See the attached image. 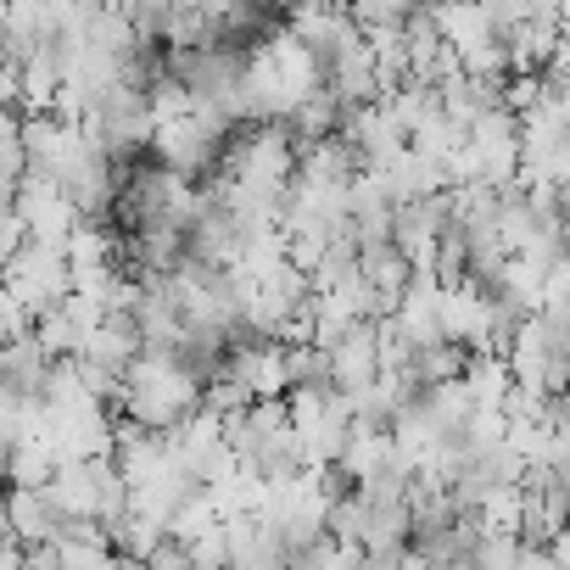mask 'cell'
Masks as SVG:
<instances>
[{
	"label": "cell",
	"instance_id": "cell-1",
	"mask_svg": "<svg viewBox=\"0 0 570 570\" xmlns=\"http://www.w3.org/2000/svg\"><path fill=\"white\" fill-rule=\"evenodd\" d=\"M196 409H202V381L174 353H157V347H140L129 358V370L118 381V403H112V414H124L129 425L157 431V436L179 431Z\"/></svg>",
	"mask_w": 570,
	"mask_h": 570
},
{
	"label": "cell",
	"instance_id": "cell-2",
	"mask_svg": "<svg viewBox=\"0 0 570 570\" xmlns=\"http://www.w3.org/2000/svg\"><path fill=\"white\" fill-rule=\"evenodd\" d=\"M0 292H7L12 303H23L35 320L46 308H57L68 297V257H62V246L23 240L7 263H0Z\"/></svg>",
	"mask_w": 570,
	"mask_h": 570
},
{
	"label": "cell",
	"instance_id": "cell-3",
	"mask_svg": "<svg viewBox=\"0 0 570 570\" xmlns=\"http://www.w3.org/2000/svg\"><path fill=\"white\" fill-rule=\"evenodd\" d=\"M12 213L23 224V240H40V246H68V235L85 224L79 207H73V196L57 179L29 174V168H23V179L12 190Z\"/></svg>",
	"mask_w": 570,
	"mask_h": 570
},
{
	"label": "cell",
	"instance_id": "cell-4",
	"mask_svg": "<svg viewBox=\"0 0 570 570\" xmlns=\"http://www.w3.org/2000/svg\"><path fill=\"white\" fill-rule=\"evenodd\" d=\"M436 336L464 353H498L492 347V292L475 279H453L436 292Z\"/></svg>",
	"mask_w": 570,
	"mask_h": 570
},
{
	"label": "cell",
	"instance_id": "cell-5",
	"mask_svg": "<svg viewBox=\"0 0 570 570\" xmlns=\"http://www.w3.org/2000/svg\"><path fill=\"white\" fill-rule=\"evenodd\" d=\"M0 520H7L12 542L23 548H51L62 537V509L46 498V487H7L0 492Z\"/></svg>",
	"mask_w": 570,
	"mask_h": 570
},
{
	"label": "cell",
	"instance_id": "cell-6",
	"mask_svg": "<svg viewBox=\"0 0 570 570\" xmlns=\"http://www.w3.org/2000/svg\"><path fill=\"white\" fill-rule=\"evenodd\" d=\"M325 364H331V386H336L342 397L364 392V386L381 375V353H375V320L353 325V331H347L336 347H325Z\"/></svg>",
	"mask_w": 570,
	"mask_h": 570
},
{
	"label": "cell",
	"instance_id": "cell-7",
	"mask_svg": "<svg viewBox=\"0 0 570 570\" xmlns=\"http://www.w3.org/2000/svg\"><path fill=\"white\" fill-rule=\"evenodd\" d=\"M425 18H431V29H436V40L459 57V51H470V46H487V40H498V29H492V12L481 7V0H425Z\"/></svg>",
	"mask_w": 570,
	"mask_h": 570
},
{
	"label": "cell",
	"instance_id": "cell-8",
	"mask_svg": "<svg viewBox=\"0 0 570 570\" xmlns=\"http://www.w3.org/2000/svg\"><path fill=\"white\" fill-rule=\"evenodd\" d=\"M140 353V336H135V320L129 314H107L96 331H85L79 336V353L73 358H85L90 370H107V375H118L124 381V370H129V358Z\"/></svg>",
	"mask_w": 570,
	"mask_h": 570
},
{
	"label": "cell",
	"instance_id": "cell-9",
	"mask_svg": "<svg viewBox=\"0 0 570 570\" xmlns=\"http://www.w3.org/2000/svg\"><path fill=\"white\" fill-rule=\"evenodd\" d=\"M46 370H51V353L29 336L18 342H0V392H12V397H35L40 403V386H46Z\"/></svg>",
	"mask_w": 570,
	"mask_h": 570
},
{
	"label": "cell",
	"instance_id": "cell-10",
	"mask_svg": "<svg viewBox=\"0 0 570 570\" xmlns=\"http://www.w3.org/2000/svg\"><path fill=\"white\" fill-rule=\"evenodd\" d=\"M459 386H464L470 409H498L503 414V397H509L514 381H509V370H503L498 353H470L464 370H459Z\"/></svg>",
	"mask_w": 570,
	"mask_h": 570
},
{
	"label": "cell",
	"instance_id": "cell-11",
	"mask_svg": "<svg viewBox=\"0 0 570 570\" xmlns=\"http://www.w3.org/2000/svg\"><path fill=\"white\" fill-rule=\"evenodd\" d=\"M18 68H23V107H18V112H51L57 85H62L57 51H51V46H40V51H29Z\"/></svg>",
	"mask_w": 570,
	"mask_h": 570
},
{
	"label": "cell",
	"instance_id": "cell-12",
	"mask_svg": "<svg viewBox=\"0 0 570 570\" xmlns=\"http://www.w3.org/2000/svg\"><path fill=\"white\" fill-rule=\"evenodd\" d=\"M336 124H342V101L320 85L292 118H285V129H292V140L303 146V140H325V135H336Z\"/></svg>",
	"mask_w": 570,
	"mask_h": 570
},
{
	"label": "cell",
	"instance_id": "cell-13",
	"mask_svg": "<svg viewBox=\"0 0 570 570\" xmlns=\"http://www.w3.org/2000/svg\"><path fill=\"white\" fill-rule=\"evenodd\" d=\"M464 347H453V342H436V347H420V353H409V381L414 386H442V381H459V370H464Z\"/></svg>",
	"mask_w": 570,
	"mask_h": 570
},
{
	"label": "cell",
	"instance_id": "cell-14",
	"mask_svg": "<svg viewBox=\"0 0 570 570\" xmlns=\"http://www.w3.org/2000/svg\"><path fill=\"white\" fill-rule=\"evenodd\" d=\"M51 470H57V453H51L46 436H35V442L7 453V487H46Z\"/></svg>",
	"mask_w": 570,
	"mask_h": 570
},
{
	"label": "cell",
	"instance_id": "cell-15",
	"mask_svg": "<svg viewBox=\"0 0 570 570\" xmlns=\"http://www.w3.org/2000/svg\"><path fill=\"white\" fill-rule=\"evenodd\" d=\"M218 525V503H213V492L207 487H196L179 509H174V520H168V537L174 542H196L202 531H213Z\"/></svg>",
	"mask_w": 570,
	"mask_h": 570
},
{
	"label": "cell",
	"instance_id": "cell-16",
	"mask_svg": "<svg viewBox=\"0 0 570 570\" xmlns=\"http://www.w3.org/2000/svg\"><path fill=\"white\" fill-rule=\"evenodd\" d=\"M35 342H40L51 358H73V353H79V325H73L62 308H46V314L35 320Z\"/></svg>",
	"mask_w": 570,
	"mask_h": 570
},
{
	"label": "cell",
	"instance_id": "cell-17",
	"mask_svg": "<svg viewBox=\"0 0 570 570\" xmlns=\"http://www.w3.org/2000/svg\"><path fill=\"white\" fill-rule=\"evenodd\" d=\"M29 331H35V314L0 292V342H18V336H29Z\"/></svg>",
	"mask_w": 570,
	"mask_h": 570
},
{
	"label": "cell",
	"instance_id": "cell-18",
	"mask_svg": "<svg viewBox=\"0 0 570 570\" xmlns=\"http://www.w3.org/2000/svg\"><path fill=\"white\" fill-rule=\"evenodd\" d=\"M140 564H146V570H190V548H185V542H174V537H163Z\"/></svg>",
	"mask_w": 570,
	"mask_h": 570
},
{
	"label": "cell",
	"instance_id": "cell-19",
	"mask_svg": "<svg viewBox=\"0 0 570 570\" xmlns=\"http://www.w3.org/2000/svg\"><path fill=\"white\" fill-rule=\"evenodd\" d=\"M18 107H23V68L0 62V112H18Z\"/></svg>",
	"mask_w": 570,
	"mask_h": 570
},
{
	"label": "cell",
	"instance_id": "cell-20",
	"mask_svg": "<svg viewBox=\"0 0 570 570\" xmlns=\"http://www.w3.org/2000/svg\"><path fill=\"white\" fill-rule=\"evenodd\" d=\"M18 246H23V224H18V213H12V207H0V263H7Z\"/></svg>",
	"mask_w": 570,
	"mask_h": 570
},
{
	"label": "cell",
	"instance_id": "cell-21",
	"mask_svg": "<svg viewBox=\"0 0 570 570\" xmlns=\"http://www.w3.org/2000/svg\"><path fill=\"white\" fill-rule=\"evenodd\" d=\"M0 487H7V459H0Z\"/></svg>",
	"mask_w": 570,
	"mask_h": 570
}]
</instances>
